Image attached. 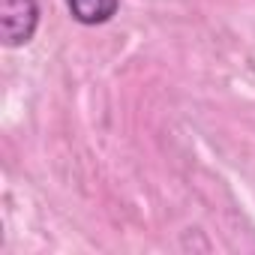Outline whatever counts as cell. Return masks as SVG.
I'll list each match as a JSON object with an SVG mask.
<instances>
[{"label":"cell","instance_id":"1","mask_svg":"<svg viewBox=\"0 0 255 255\" xmlns=\"http://www.w3.org/2000/svg\"><path fill=\"white\" fill-rule=\"evenodd\" d=\"M36 24H39L36 0H0V27H3V42L9 48L30 42Z\"/></svg>","mask_w":255,"mask_h":255},{"label":"cell","instance_id":"2","mask_svg":"<svg viewBox=\"0 0 255 255\" xmlns=\"http://www.w3.org/2000/svg\"><path fill=\"white\" fill-rule=\"evenodd\" d=\"M120 0H66V6L75 21L81 24H105L117 12Z\"/></svg>","mask_w":255,"mask_h":255}]
</instances>
